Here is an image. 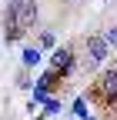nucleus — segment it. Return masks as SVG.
I'll return each instance as SVG.
<instances>
[{
	"label": "nucleus",
	"instance_id": "nucleus-8",
	"mask_svg": "<svg viewBox=\"0 0 117 120\" xmlns=\"http://www.w3.org/2000/svg\"><path fill=\"white\" fill-rule=\"evenodd\" d=\"M80 120H94V117H80Z\"/></svg>",
	"mask_w": 117,
	"mask_h": 120
},
{
	"label": "nucleus",
	"instance_id": "nucleus-4",
	"mask_svg": "<svg viewBox=\"0 0 117 120\" xmlns=\"http://www.w3.org/2000/svg\"><path fill=\"white\" fill-rule=\"evenodd\" d=\"M104 94H107V97H114V94H117V67L104 73Z\"/></svg>",
	"mask_w": 117,
	"mask_h": 120
},
{
	"label": "nucleus",
	"instance_id": "nucleus-9",
	"mask_svg": "<svg viewBox=\"0 0 117 120\" xmlns=\"http://www.w3.org/2000/svg\"><path fill=\"white\" fill-rule=\"evenodd\" d=\"M114 67H117V64H114Z\"/></svg>",
	"mask_w": 117,
	"mask_h": 120
},
{
	"label": "nucleus",
	"instance_id": "nucleus-5",
	"mask_svg": "<svg viewBox=\"0 0 117 120\" xmlns=\"http://www.w3.org/2000/svg\"><path fill=\"white\" fill-rule=\"evenodd\" d=\"M37 60H40L37 50H27V53H23V64H27V67H37Z\"/></svg>",
	"mask_w": 117,
	"mask_h": 120
},
{
	"label": "nucleus",
	"instance_id": "nucleus-1",
	"mask_svg": "<svg viewBox=\"0 0 117 120\" xmlns=\"http://www.w3.org/2000/svg\"><path fill=\"white\" fill-rule=\"evenodd\" d=\"M7 13L17 23H23V27H30L34 20H37V0H10V7H7Z\"/></svg>",
	"mask_w": 117,
	"mask_h": 120
},
{
	"label": "nucleus",
	"instance_id": "nucleus-6",
	"mask_svg": "<svg viewBox=\"0 0 117 120\" xmlns=\"http://www.w3.org/2000/svg\"><path fill=\"white\" fill-rule=\"evenodd\" d=\"M40 47L50 50V47H54V34H43V37H40Z\"/></svg>",
	"mask_w": 117,
	"mask_h": 120
},
{
	"label": "nucleus",
	"instance_id": "nucleus-3",
	"mask_svg": "<svg viewBox=\"0 0 117 120\" xmlns=\"http://www.w3.org/2000/svg\"><path fill=\"white\" fill-rule=\"evenodd\" d=\"M70 67H74V57H70V50H57V53H54V70L70 73Z\"/></svg>",
	"mask_w": 117,
	"mask_h": 120
},
{
	"label": "nucleus",
	"instance_id": "nucleus-7",
	"mask_svg": "<svg viewBox=\"0 0 117 120\" xmlns=\"http://www.w3.org/2000/svg\"><path fill=\"white\" fill-rule=\"evenodd\" d=\"M104 37H107V43H114V47H117V27H110V30H107Z\"/></svg>",
	"mask_w": 117,
	"mask_h": 120
},
{
	"label": "nucleus",
	"instance_id": "nucleus-2",
	"mask_svg": "<svg viewBox=\"0 0 117 120\" xmlns=\"http://www.w3.org/2000/svg\"><path fill=\"white\" fill-rule=\"evenodd\" d=\"M107 47H110L107 37H90V40H87V70H94L100 60L107 57Z\"/></svg>",
	"mask_w": 117,
	"mask_h": 120
}]
</instances>
